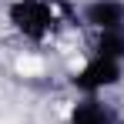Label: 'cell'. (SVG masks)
I'll list each match as a JSON object with an SVG mask.
<instances>
[{"label": "cell", "instance_id": "cell-1", "mask_svg": "<svg viewBox=\"0 0 124 124\" xmlns=\"http://www.w3.org/2000/svg\"><path fill=\"white\" fill-rule=\"evenodd\" d=\"M121 77H124V64L121 61H111V57H97L94 54L87 64L77 67V74L70 77V84L77 91H84V94H101L107 87L121 84Z\"/></svg>", "mask_w": 124, "mask_h": 124}, {"label": "cell", "instance_id": "cell-2", "mask_svg": "<svg viewBox=\"0 0 124 124\" xmlns=\"http://www.w3.org/2000/svg\"><path fill=\"white\" fill-rule=\"evenodd\" d=\"M81 17L97 34L101 30H121L124 27V0H87Z\"/></svg>", "mask_w": 124, "mask_h": 124}, {"label": "cell", "instance_id": "cell-3", "mask_svg": "<svg viewBox=\"0 0 124 124\" xmlns=\"http://www.w3.org/2000/svg\"><path fill=\"white\" fill-rule=\"evenodd\" d=\"M70 124H117V117H114V111L104 101L87 94L84 101H77L70 107Z\"/></svg>", "mask_w": 124, "mask_h": 124}, {"label": "cell", "instance_id": "cell-4", "mask_svg": "<svg viewBox=\"0 0 124 124\" xmlns=\"http://www.w3.org/2000/svg\"><path fill=\"white\" fill-rule=\"evenodd\" d=\"M94 54L124 64V27H121V30H101L97 40H94Z\"/></svg>", "mask_w": 124, "mask_h": 124}, {"label": "cell", "instance_id": "cell-5", "mask_svg": "<svg viewBox=\"0 0 124 124\" xmlns=\"http://www.w3.org/2000/svg\"><path fill=\"white\" fill-rule=\"evenodd\" d=\"M121 124H124V121H121Z\"/></svg>", "mask_w": 124, "mask_h": 124}]
</instances>
